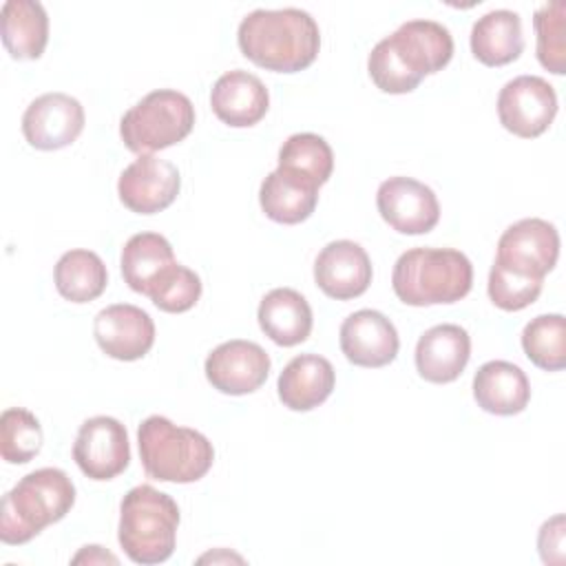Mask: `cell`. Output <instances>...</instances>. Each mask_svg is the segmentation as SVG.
Here are the masks:
<instances>
[{
  "instance_id": "obj_1",
  "label": "cell",
  "mask_w": 566,
  "mask_h": 566,
  "mask_svg": "<svg viewBox=\"0 0 566 566\" xmlns=\"http://www.w3.org/2000/svg\"><path fill=\"white\" fill-rule=\"evenodd\" d=\"M453 57L449 29L433 20H409L369 53L367 71L382 93H411L424 75L442 71Z\"/></svg>"
},
{
  "instance_id": "obj_2",
  "label": "cell",
  "mask_w": 566,
  "mask_h": 566,
  "mask_svg": "<svg viewBox=\"0 0 566 566\" xmlns=\"http://www.w3.org/2000/svg\"><path fill=\"white\" fill-rule=\"evenodd\" d=\"M237 42L241 53L256 66L296 73L316 60L321 31L316 20L303 9H256L241 20Z\"/></svg>"
},
{
  "instance_id": "obj_3",
  "label": "cell",
  "mask_w": 566,
  "mask_h": 566,
  "mask_svg": "<svg viewBox=\"0 0 566 566\" xmlns=\"http://www.w3.org/2000/svg\"><path fill=\"white\" fill-rule=\"evenodd\" d=\"M73 504L75 486L62 469H35L2 495L0 539L11 546L27 544L42 528L60 522Z\"/></svg>"
},
{
  "instance_id": "obj_4",
  "label": "cell",
  "mask_w": 566,
  "mask_h": 566,
  "mask_svg": "<svg viewBox=\"0 0 566 566\" xmlns=\"http://www.w3.org/2000/svg\"><path fill=\"white\" fill-rule=\"evenodd\" d=\"M473 265L453 248H411L394 265L391 287L405 305L455 303L471 292Z\"/></svg>"
},
{
  "instance_id": "obj_5",
  "label": "cell",
  "mask_w": 566,
  "mask_h": 566,
  "mask_svg": "<svg viewBox=\"0 0 566 566\" xmlns=\"http://www.w3.org/2000/svg\"><path fill=\"white\" fill-rule=\"evenodd\" d=\"M137 444L146 475L159 482H197L214 462L212 442L203 433L177 427L166 416H148L137 429Z\"/></svg>"
},
{
  "instance_id": "obj_6",
  "label": "cell",
  "mask_w": 566,
  "mask_h": 566,
  "mask_svg": "<svg viewBox=\"0 0 566 566\" xmlns=\"http://www.w3.org/2000/svg\"><path fill=\"white\" fill-rule=\"evenodd\" d=\"M179 506L150 484L133 486L119 504L117 539L135 564L166 562L177 542Z\"/></svg>"
},
{
  "instance_id": "obj_7",
  "label": "cell",
  "mask_w": 566,
  "mask_h": 566,
  "mask_svg": "<svg viewBox=\"0 0 566 566\" xmlns=\"http://www.w3.org/2000/svg\"><path fill=\"white\" fill-rule=\"evenodd\" d=\"M195 126V106L188 95L157 88L144 95L119 119V135L128 150L150 155L179 144Z\"/></svg>"
},
{
  "instance_id": "obj_8",
  "label": "cell",
  "mask_w": 566,
  "mask_h": 566,
  "mask_svg": "<svg viewBox=\"0 0 566 566\" xmlns=\"http://www.w3.org/2000/svg\"><path fill=\"white\" fill-rule=\"evenodd\" d=\"M557 115V93L539 75H520L497 95L500 124L524 139L539 137Z\"/></svg>"
},
{
  "instance_id": "obj_9",
  "label": "cell",
  "mask_w": 566,
  "mask_h": 566,
  "mask_svg": "<svg viewBox=\"0 0 566 566\" xmlns=\"http://www.w3.org/2000/svg\"><path fill=\"white\" fill-rule=\"evenodd\" d=\"M73 460L86 478L97 482L113 480L130 462L126 427L111 416L84 420L73 442Z\"/></svg>"
},
{
  "instance_id": "obj_10",
  "label": "cell",
  "mask_w": 566,
  "mask_h": 566,
  "mask_svg": "<svg viewBox=\"0 0 566 566\" xmlns=\"http://www.w3.org/2000/svg\"><path fill=\"white\" fill-rule=\"evenodd\" d=\"M557 256V228L544 219L528 217L515 221L502 232L497 241L495 261L520 274L544 279L555 268Z\"/></svg>"
},
{
  "instance_id": "obj_11",
  "label": "cell",
  "mask_w": 566,
  "mask_h": 566,
  "mask_svg": "<svg viewBox=\"0 0 566 566\" xmlns=\"http://www.w3.org/2000/svg\"><path fill=\"white\" fill-rule=\"evenodd\" d=\"M380 217L400 234H427L440 219L436 192L411 177H389L378 186Z\"/></svg>"
},
{
  "instance_id": "obj_12",
  "label": "cell",
  "mask_w": 566,
  "mask_h": 566,
  "mask_svg": "<svg viewBox=\"0 0 566 566\" xmlns=\"http://www.w3.org/2000/svg\"><path fill=\"white\" fill-rule=\"evenodd\" d=\"M181 177L175 164L155 155H139L117 181L119 201L137 214L166 210L179 195Z\"/></svg>"
},
{
  "instance_id": "obj_13",
  "label": "cell",
  "mask_w": 566,
  "mask_h": 566,
  "mask_svg": "<svg viewBox=\"0 0 566 566\" xmlns=\"http://www.w3.org/2000/svg\"><path fill=\"white\" fill-rule=\"evenodd\" d=\"M208 382L228 396H243L256 391L270 374L268 352L243 338L226 340L217 345L206 358Z\"/></svg>"
},
{
  "instance_id": "obj_14",
  "label": "cell",
  "mask_w": 566,
  "mask_h": 566,
  "mask_svg": "<svg viewBox=\"0 0 566 566\" xmlns=\"http://www.w3.org/2000/svg\"><path fill=\"white\" fill-rule=\"evenodd\" d=\"M84 130V108L66 93L35 97L22 115L24 139L38 150H60Z\"/></svg>"
},
{
  "instance_id": "obj_15",
  "label": "cell",
  "mask_w": 566,
  "mask_h": 566,
  "mask_svg": "<svg viewBox=\"0 0 566 566\" xmlns=\"http://www.w3.org/2000/svg\"><path fill=\"white\" fill-rule=\"evenodd\" d=\"M93 336L106 356L115 360H139L155 343V323L142 307L115 303L97 312Z\"/></svg>"
},
{
  "instance_id": "obj_16",
  "label": "cell",
  "mask_w": 566,
  "mask_h": 566,
  "mask_svg": "<svg viewBox=\"0 0 566 566\" xmlns=\"http://www.w3.org/2000/svg\"><path fill=\"white\" fill-rule=\"evenodd\" d=\"M314 281L329 298H356L365 294L371 283L369 254L349 239L332 241L314 261Z\"/></svg>"
},
{
  "instance_id": "obj_17",
  "label": "cell",
  "mask_w": 566,
  "mask_h": 566,
  "mask_svg": "<svg viewBox=\"0 0 566 566\" xmlns=\"http://www.w3.org/2000/svg\"><path fill=\"white\" fill-rule=\"evenodd\" d=\"M400 338L394 323L376 310H358L340 325V352L352 365L385 367L398 356Z\"/></svg>"
},
{
  "instance_id": "obj_18",
  "label": "cell",
  "mask_w": 566,
  "mask_h": 566,
  "mask_svg": "<svg viewBox=\"0 0 566 566\" xmlns=\"http://www.w3.org/2000/svg\"><path fill=\"white\" fill-rule=\"evenodd\" d=\"M471 358V336L464 327L442 323L427 329L416 345V369L420 378L444 385L453 382Z\"/></svg>"
},
{
  "instance_id": "obj_19",
  "label": "cell",
  "mask_w": 566,
  "mask_h": 566,
  "mask_svg": "<svg viewBox=\"0 0 566 566\" xmlns=\"http://www.w3.org/2000/svg\"><path fill=\"white\" fill-rule=\"evenodd\" d=\"M210 106L223 124L232 128H248L265 117L270 108V93L256 75L234 69L214 82L210 91Z\"/></svg>"
},
{
  "instance_id": "obj_20",
  "label": "cell",
  "mask_w": 566,
  "mask_h": 566,
  "mask_svg": "<svg viewBox=\"0 0 566 566\" xmlns=\"http://www.w3.org/2000/svg\"><path fill=\"white\" fill-rule=\"evenodd\" d=\"M334 382L336 374L327 358L318 354H301L283 367L276 389L287 409L310 411L329 398Z\"/></svg>"
},
{
  "instance_id": "obj_21",
  "label": "cell",
  "mask_w": 566,
  "mask_h": 566,
  "mask_svg": "<svg viewBox=\"0 0 566 566\" xmlns=\"http://www.w3.org/2000/svg\"><path fill=\"white\" fill-rule=\"evenodd\" d=\"M473 398L478 407L495 416H515L531 400L526 374L509 360H489L473 376Z\"/></svg>"
},
{
  "instance_id": "obj_22",
  "label": "cell",
  "mask_w": 566,
  "mask_h": 566,
  "mask_svg": "<svg viewBox=\"0 0 566 566\" xmlns=\"http://www.w3.org/2000/svg\"><path fill=\"white\" fill-rule=\"evenodd\" d=\"M259 203L268 219L285 226L305 221L318 203V186L292 170H272L259 190Z\"/></svg>"
},
{
  "instance_id": "obj_23",
  "label": "cell",
  "mask_w": 566,
  "mask_h": 566,
  "mask_svg": "<svg viewBox=\"0 0 566 566\" xmlns=\"http://www.w3.org/2000/svg\"><path fill=\"white\" fill-rule=\"evenodd\" d=\"M256 318L265 336L281 347H294L307 340L312 332V307L292 287L270 290L259 303Z\"/></svg>"
},
{
  "instance_id": "obj_24",
  "label": "cell",
  "mask_w": 566,
  "mask_h": 566,
  "mask_svg": "<svg viewBox=\"0 0 566 566\" xmlns=\"http://www.w3.org/2000/svg\"><path fill=\"white\" fill-rule=\"evenodd\" d=\"M4 49L15 60H38L49 42V15L35 0H7L0 11Z\"/></svg>"
},
{
  "instance_id": "obj_25",
  "label": "cell",
  "mask_w": 566,
  "mask_h": 566,
  "mask_svg": "<svg viewBox=\"0 0 566 566\" xmlns=\"http://www.w3.org/2000/svg\"><path fill=\"white\" fill-rule=\"evenodd\" d=\"M524 49L522 20L515 11L495 9L475 20L471 29V53L486 66H504Z\"/></svg>"
},
{
  "instance_id": "obj_26",
  "label": "cell",
  "mask_w": 566,
  "mask_h": 566,
  "mask_svg": "<svg viewBox=\"0 0 566 566\" xmlns=\"http://www.w3.org/2000/svg\"><path fill=\"white\" fill-rule=\"evenodd\" d=\"M172 263H177L172 245L157 232H137L122 248V276L133 292L144 296Z\"/></svg>"
},
{
  "instance_id": "obj_27",
  "label": "cell",
  "mask_w": 566,
  "mask_h": 566,
  "mask_svg": "<svg viewBox=\"0 0 566 566\" xmlns=\"http://www.w3.org/2000/svg\"><path fill=\"white\" fill-rule=\"evenodd\" d=\"M53 279L62 298L71 303H88L106 290L108 272L95 252L69 250L60 256Z\"/></svg>"
},
{
  "instance_id": "obj_28",
  "label": "cell",
  "mask_w": 566,
  "mask_h": 566,
  "mask_svg": "<svg viewBox=\"0 0 566 566\" xmlns=\"http://www.w3.org/2000/svg\"><path fill=\"white\" fill-rule=\"evenodd\" d=\"M522 349L528 360L544 371L566 367V318L562 314H539L522 329Z\"/></svg>"
},
{
  "instance_id": "obj_29",
  "label": "cell",
  "mask_w": 566,
  "mask_h": 566,
  "mask_svg": "<svg viewBox=\"0 0 566 566\" xmlns=\"http://www.w3.org/2000/svg\"><path fill=\"white\" fill-rule=\"evenodd\" d=\"M279 168L292 170L321 188L332 177L334 153L321 135L296 133L283 142L279 150Z\"/></svg>"
},
{
  "instance_id": "obj_30",
  "label": "cell",
  "mask_w": 566,
  "mask_h": 566,
  "mask_svg": "<svg viewBox=\"0 0 566 566\" xmlns=\"http://www.w3.org/2000/svg\"><path fill=\"white\" fill-rule=\"evenodd\" d=\"M44 442V431L40 420L22 409L9 407L0 416V453L9 464L31 462Z\"/></svg>"
},
{
  "instance_id": "obj_31",
  "label": "cell",
  "mask_w": 566,
  "mask_h": 566,
  "mask_svg": "<svg viewBox=\"0 0 566 566\" xmlns=\"http://www.w3.org/2000/svg\"><path fill=\"white\" fill-rule=\"evenodd\" d=\"M566 4L548 2L535 11L533 27L537 33V60L555 75L566 71Z\"/></svg>"
},
{
  "instance_id": "obj_32",
  "label": "cell",
  "mask_w": 566,
  "mask_h": 566,
  "mask_svg": "<svg viewBox=\"0 0 566 566\" xmlns=\"http://www.w3.org/2000/svg\"><path fill=\"white\" fill-rule=\"evenodd\" d=\"M150 301L161 310L170 314H181L195 307V303L201 296V279L197 272L181 263H172L166 268L155 283L150 285L148 294Z\"/></svg>"
},
{
  "instance_id": "obj_33",
  "label": "cell",
  "mask_w": 566,
  "mask_h": 566,
  "mask_svg": "<svg viewBox=\"0 0 566 566\" xmlns=\"http://www.w3.org/2000/svg\"><path fill=\"white\" fill-rule=\"evenodd\" d=\"M544 279L526 276L493 261L489 272V298L504 312H520L537 301Z\"/></svg>"
},
{
  "instance_id": "obj_34",
  "label": "cell",
  "mask_w": 566,
  "mask_h": 566,
  "mask_svg": "<svg viewBox=\"0 0 566 566\" xmlns=\"http://www.w3.org/2000/svg\"><path fill=\"white\" fill-rule=\"evenodd\" d=\"M539 555L544 564H562L564 559V515H555L553 520L544 522L537 537Z\"/></svg>"
},
{
  "instance_id": "obj_35",
  "label": "cell",
  "mask_w": 566,
  "mask_h": 566,
  "mask_svg": "<svg viewBox=\"0 0 566 566\" xmlns=\"http://www.w3.org/2000/svg\"><path fill=\"white\" fill-rule=\"evenodd\" d=\"M82 562H88V564H117V557L111 555L108 551H104L102 546H84L75 557H73V564H82Z\"/></svg>"
}]
</instances>
